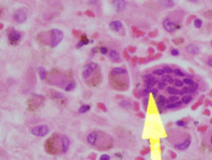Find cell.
<instances>
[{"mask_svg":"<svg viewBox=\"0 0 212 160\" xmlns=\"http://www.w3.org/2000/svg\"><path fill=\"white\" fill-rule=\"evenodd\" d=\"M147 105H148V96L147 98H144V106H145V109L147 108Z\"/></svg>","mask_w":212,"mask_h":160,"instance_id":"46","label":"cell"},{"mask_svg":"<svg viewBox=\"0 0 212 160\" xmlns=\"http://www.w3.org/2000/svg\"><path fill=\"white\" fill-rule=\"evenodd\" d=\"M180 100H181L182 105H188V104H191L192 102H194V95H191V94L183 95V96H182Z\"/></svg>","mask_w":212,"mask_h":160,"instance_id":"17","label":"cell"},{"mask_svg":"<svg viewBox=\"0 0 212 160\" xmlns=\"http://www.w3.org/2000/svg\"><path fill=\"white\" fill-rule=\"evenodd\" d=\"M156 88H157L159 90H165V89L167 88V84L164 82V80H159V83L156 84Z\"/></svg>","mask_w":212,"mask_h":160,"instance_id":"35","label":"cell"},{"mask_svg":"<svg viewBox=\"0 0 212 160\" xmlns=\"http://www.w3.org/2000/svg\"><path fill=\"white\" fill-rule=\"evenodd\" d=\"M188 2H191V3H197L199 0H188Z\"/></svg>","mask_w":212,"mask_h":160,"instance_id":"52","label":"cell"},{"mask_svg":"<svg viewBox=\"0 0 212 160\" xmlns=\"http://www.w3.org/2000/svg\"><path fill=\"white\" fill-rule=\"evenodd\" d=\"M49 133V126L48 125H36L31 129V134L35 135V136H45L46 134Z\"/></svg>","mask_w":212,"mask_h":160,"instance_id":"6","label":"cell"},{"mask_svg":"<svg viewBox=\"0 0 212 160\" xmlns=\"http://www.w3.org/2000/svg\"><path fill=\"white\" fill-rule=\"evenodd\" d=\"M121 108H124V109H129V108H131L132 106V104H131V102L130 100H127V99H125V100H122V102H120V104H119Z\"/></svg>","mask_w":212,"mask_h":160,"instance_id":"28","label":"cell"},{"mask_svg":"<svg viewBox=\"0 0 212 160\" xmlns=\"http://www.w3.org/2000/svg\"><path fill=\"white\" fill-rule=\"evenodd\" d=\"M115 155H116L118 158H122V155H121V154H119V153H116V154H115Z\"/></svg>","mask_w":212,"mask_h":160,"instance_id":"51","label":"cell"},{"mask_svg":"<svg viewBox=\"0 0 212 160\" xmlns=\"http://www.w3.org/2000/svg\"><path fill=\"white\" fill-rule=\"evenodd\" d=\"M90 43V40L87 39V36L86 35H81V39H80V42L76 44V48H81V46H84V45H86V44H89Z\"/></svg>","mask_w":212,"mask_h":160,"instance_id":"21","label":"cell"},{"mask_svg":"<svg viewBox=\"0 0 212 160\" xmlns=\"http://www.w3.org/2000/svg\"><path fill=\"white\" fill-rule=\"evenodd\" d=\"M37 73H39V76L41 80H46V70L44 68H39L37 69Z\"/></svg>","mask_w":212,"mask_h":160,"instance_id":"34","label":"cell"},{"mask_svg":"<svg viewBox=\"0 0 212 160\" xmlns=\"http://www.w3.org/2000/svg\"><path fill=\"white\" fill-rule=\"evenodd\" d=\"M182 106V103H181V100L180 102H176V103H170L165 106V110H173V109H180Z\"/></svg>","mask_w":212,"mask_h":160,"instance_id":"19","label":"cell"},{"mask_svg":"<svg viewBox=\"0 0 212 160\" xmlns=\"http://www.w3.org/2000/svg\"><path fill=\"white\" fill-rule=\"evenodd\" d=\"M190 145H191V136L186 135L183 139L180 140L179 143L173 144V148H175L176 150H179V151H185V150H187L190 148Z\"/></svg>","mask_w":212,"mask_h":160,"instance_id":"4","label":"cell"},{"mask_svg":"<svg viewBox=\"0 0 212 160\" xmlns=\"http://www.w3.org/2000/svg\"><path fill=\"white\" fill-rule=\"evenodd\" d=\"M109 28L112 30V31H121L124 25L122 23L120 22V20H112V22L109 24Z\"/></svg>","mask_w":212,"mask_h":160,"instance_id":"12","label":"cell"},{"mask_svg":"<svg viewBox=\"0 0 212 160\" xmlns=\"http://www.w3.org/2000/svg\"><path fill=\"white\" fill-rule=\"evenodd\" d=\"M165 91L168 94V95H179V89L177 88H175L173 85H167V88L165 89Z\"/></svg>","mask_w":212,"mask_h":160,"instance_id":"20","label":"cell"},{"mask_svg":"<svg viewBox=\"0 0 212 160\" xmlns=\"http://www.w3.org/2000/svg\"><path fill=\"white\" fill-rule=\"evenodd\" d=\"M170 53H171L172 56H179V55H180V50L176 49V48H172V49L170 50Z\"/></svg>","mask_w":212,"mask_h":160,"instance_id":"42","label":"cell"},{"mask_svg":"<svg viewBox=\"0 0 212 160\" xmlns=\"http://www.w3.org/2000/svg\"><path fill=\"white\" fill-rule=\"evenodd\" d=\"M182 82H183L185 86H191L192 84L195 83V80H194V78H192L191 75H187L186 78H183V79H182Z\"/></svg>","mask_w":212,"mask_h":160,"instance_id":"23","label":"cell"},{"mask_svg":"<svg viewBox=\"0 0 212 160\" xmlns=\"http://www.w3.org/2000/svg\"><path fill=\"white\" fill-rule=\"evenodd\" d=\"M112 6L116 11H124L126 9L125 0H112Z\"/></svg>","mask_w":212,"mask_h":160,"instance_id":"10","label":"cell"},{"mask_svg":"<svg viewBox=\"0 0 212 160\" xmlns=\"http://www.w3.org/2000/svg\"><path fill=\"white\" fill-rule=\"evenodd\" d=\"M203 15H205V16H207V18H210V19H212V11H207V13H203Z\"/></svg>","mask_w":212,"mask_h":160,"instance_id":"47","label":"cell"},{"mask_svg":"<svg viewBox=\"0 0 212 160\" xmlns=\"http://www.w3.org/2000/svg\"><path fill=\"white\" fill-rule=\"evenodd\" d=\"M155 102H156V106H157V109H159V111L160 113H162L164 110H165V106L167 105V98L165 96V95H159L156 99H155Z\"/></svg>","mask_w":212,"mask_h":160,"instance_id":"8","label":"cell"},{"mask_svg":"<svg viewBox=\"0 0 212 160\" xmlns=\"http://www.w3.org/2000/svg\"><path fill=\"white\" fill-rule=\"evenodd\" d=\"M144 82L145 83H159V79H156L153 74H145L144 75Z\"/></svg>","mask_w":212,"mask_h":160,"instance_id":"18","label":"cell"},{"mask_svg":"<svg viewBox=\"0 0 212 160\" xmlns=\"http://www.w3.org/2000/svg\"><path fill=\"white\" fill-rule=\"evenodd\" d=\"M57 135H54L51 136L50 139H48V142L45 143V149L49 154H57L59 151H61V140H59L57 143Z\"/></svg>","mask_w":212,"mask_h":160,"instance_id":"1","label":"cell"},{"mask_svg":"<svg viewBox=\"0 0 212 160\" xmlns=\"http://www.w3.org/2000/svg\"><path fill=\"white\" fill-rule=\"evenodd\" d=\"M75 88H76V83H75L74 80H72V82H70V83H69V84L65 86V90H66V91H72Z\"/></svg>","mask_w":212,"mask_h":160,"instance_id":"36","label":"cell"},{"mask_svg":"<svg viewBox=\"0 0 212 160\" xmlns=\"http://www.w3.org/2000/svg\"><path fill=\"white\" fill-rule=\"evenodd\" d=\"M161 80H164V82L166 83V84H173V82H175V78H173L172 75H170V74H165L164 76H162V79Z\"/></svg>","mask_w":212,"mask_h":160,"instance_id":"22","label":"cell"},{"mask_svg":"<svg viewBox=\"0 0 212 160\" xmlns=\"http://www.w3.org/2000/svg\"><path fill=\"white\" fill-rule=\"evenodd\" d=\"M98 3V0H89V4L90 5H94V4H96Z\"/></svg>","mask_w":212,"mask_h":160,"instance_id":"49","label":"cell"},{"mask_svg":"<svg viewBox=\"0 0 212 160\" xmlns=\"http://www.w3.org/2000/svg\"><path fill=\"white\" fill-rule=\"evenodd\" d=\"M173 43L175 44H181L182 43V39L180 38V39H173Z\"/></svg>","mask_w":212,"mask_h":160,"instance_id":"48","label":"cell"},{"mask_svg":"<svg viewBox=\"0 0 212 160\" xmlns=\"http://www.w3.org/2000/svg\"><path fill=\"white\" fill-rule=\"evenodd\" d=\"M187 94H191L190 86H183V88H182V89H180V91H179V95H181V96L187 95Z\"/></svg>","mask_w":212,"mask_h":160,"instance_id":"33","label":"cell"},{"mask_svg":"<svg viewBox=\"0 0 212 160\" xmlns=\"http://www.w3.org/2000/svg\"><path fill=\"white\" fill-rule=\"evenodd\" d=\"M210 144H211V146H212V134H211V136H210Z\"/></svg>","mask_w":212,"mask_h":160,"instance_id":"50","label":"cell"},{"mask_svg":"<svg viewBox=\"0 0 212 160\" xmlns=\"http://www.w3.org/2000/svg\"><path fill=\"white\" fill-rule=\"evenodd\" d=\"M60 140H61V153H66L70 146V139L67 136L63 135V136H60Z\"/></svg>","mask_w":212,"mask_h":160,"instance_id":"13","label":"cell"},{"mask_svg":"<svg viewBox=\"0 0 212 160\" xmlns=\"http://www.w3.org/2000/svg\"><path fill=\"white\" fill-rule=\"evenodd\" d=\"M13 18L16 23L19 24H23L25 20H26V11L24 9H17L14 14H13Z\"/></svg>","mask_w":212,"mask_h":160,"instance_id":"7","label":"cell"},{"mask_svg":"<svg viewBox=\"0 0 212 160\" xmlns=\"http://www.w3.org/2000/svg\"><path fill=\"white\" fill-rule=\"evenodd\" d=\"M211 46H212V40H211Z\"/></svg>","mask_w":212,"mask_h":160,"instance_id":"53","label":"cell"},{"mask_svg":"<svg viewBox=\"0 0 212 160\" xmlns=\"http://www.w3.org/2000/svg\"><path fill=\"white\" fill-rule=\"evenodd\" d=\"M185 50H186V53H188L191 55H197V54H200V48L196 44H187L185 46Z\"/></svg>","mask_w":212,"mask_h":160,"instance_id":"11","label":"cell"},{"mask_svg":"<svg viewBox=\"0 0 212 160\" xmlns=\"http://www.w3.org/2000/svg\"><path fill=\"white\" fill-rule=\"evenodd\" d=\"M206 64H207L210 68H212V55H211V56H208V58L206 59Z\"/></svg>","mask_w":212,"mask_h":160,"instance_id":"44","label":"cell"},{"mask_svg":"<svg viewBox=\"0 0 212 160\" xmlns=\"http://www.w3.org/2000/svg\"><path fill=\"white\" fill-rule=\"evenodd\" d=\"M176 126H179V128H187L188 126V122H187L186 119L177 120V122H176Z\"/></svg>","mask_w":212,"mask_h":160,"instance_id":"26","label":"cell"},{"mask_svg":"<svg viewBox=\"0 0 212 160\" xmlns=\"http://www.w3.org/2000/svg\"><path fill=\"white\" fill-rule=\"evenodd\" d=\"M90 109H91V106L87 105V104H86V105H81V106L79 108V113H80V114H85V113H87Z\"/></svg>","mask_w":212,"mask_h":160,"instance_id":"38","label":"cell"},{"mask_svg":"<svg viewBox=\"0 0 212 160\" xmlns=\"http://www.w3.org/2000/svg\"><path fill=\"white\" fill-rule=\"evenodd\" d=\"M173 74H175V75H176L177 78H180V79H181V78L183 79V78H186V76H187V74H186V73H185L183 70L179 69V68H176V69H173Z\"/></svg>","mask_w":212,"mask_h":160,"instance_id":"25","label":"cell"},{"mask_svg":"<svg viewBox=\"0 0 212 160\" xmlns=\"http://www.w3.org/2000/svg\"><path fill=\"white\" fill-rule=\"evenodd\" d=\"M99 51H100V54H102V55H107L109 51H110V49L106 48V46H100V48H99Z\"/></svg>","mask_w":212,"mask_h":160,"instance_id":"40","label":"cell"},{"mask_svg":"<svg viewBox=\"0 0 212 160\" xmlns=\"http://www.w3.org/2000/svg\"><path fill=\"white\" fill-rule=\"evenodd\" d=\"M176 102H180V96L179 95H168V98H167V104H170V103H176Z\"/></svg>","mask_w":212,"mask_h":160,"instance_id":"29","label":"cell"},{"mask_svg":"<svg viewBox=\"0 0 212 160\" xmlns=\"http://www.w3.org/2000/svg\"><path fill=\"white\" fill-rule=\"evenodd\" d=\"M202 25H203V22H202V19H200V18H196V19L194 20V26H195L196 29H201V28H202Z\"/></svg>","mask_w":212,"mask_h":160,"instance_id":"30","label":"cell"},{"mask_svg":"<svg viewBox=\"0 0 212 160\" xmlns=\"http://www.w3.org/2000/svg\"><path fill=\"white\" fill-rule=\"evenodd\" d=\"M92 70H90V69H87V68H84V70H83V78L85 79V80H89V78L92 75Z\"/></svg>","mask_w":212,"mask_h":160,"instance_id":"27","label":"cell"},{"mask_svg":"<svg viewBox=\"0 0 212 160\" xmlns=\"http://www.w3.org/2000/svg\"><path fill=\"white\" fill-rule=\"evenodd\" d=\"M99 160H110V155H109V154H102V155L99 158Z\"/></svg>","mask_w":212,"mask_h":160,"instance_id":"45","label":"cell"},{"mask_svg":"<svg viewBox=\"0 0 212 160\" xmlns=\"http://www.w3.org/2000/svg\"><path fill=\"white\" fill-rule=\"evenodd\" d=\"M175 88H177L179 90L180 89H182L183 86H185V84H183V82H182V79H180V78H176L175 79V82H173V84H172Z\"/></svg>","mask_w":212,"mask_h":160,"instance_id":"24","label":"cell"},{"mask_svg":"<svg viewBox=\"0 0 212 160\" xmlns=\"http://www.w3.org/2000/svg\"><path fill=\"white\" fill-rule=\"evenodd\" d=\"M8 39H9L10 44H17L19 42H20V39H21V34L19 31H16V30H11L8 34Z\"/></svg>","mask_w":212,"mask_h":160,"instance_id":"9","label":"cell"},{"mask_svg":"<svg viewBox=\"0 0 212 160\" xmlns=\"http://www.w3.org/2000/svg\"><path fill=\"white\" fill-rule=\"evenodd\" d=\"M162 69H164L165 74H170V75H172V74H173V68H172V66H170V65H164V66H162Z\"/></svg>","mask_w":212,"mask_h":160,"instance_id":"39","label":"cell"},{"mask_svg":"<svg viewBox=\"0 0 212 160\" xmlns=\"http://www.w3.org/2000/svg\"><path fill=\"white\" fill-rule=\"evenodd\" d=\"M159 4L164 8H167V9H172L175 6V2H173V0H159Z\"/></svg>","mask_w":212,"mask_h":160,"instance_id":"16","label":"cell"},{"mask_svg":"<svg viewBox=\"0 0 212 160\" xmlns=\"http://www.w3.org/2000/svg\"><path fill=\"white\" fill-rule=\"evenodd\" d=\"M152 74L155 75V76H161V78H162V76L165 75V71H164L162 68H160V69H155V70L152 71Z\"/></svg>","mask_w":212,"mask_h":160,"instance_id":"37","label":"cell"},{"mask_svg":"<svg viewBox=\"0 0 212 160\" xmlns=\"http://www.w3.org/2000/svg\"><path fill=\"white\" fill-rule=\"evenodd\" d=\"M100 135H101V133H100V131H98V130H94V131L89 133V135H87V138H86V140H87V144H89V145H91V146H96V145L99 144Z\"/></svg>","mask_w":212,"mask_h":160,"instance_id":"5","label":"cell"},{"mask_svg":"<svg viewBox=\"0 0 212 160\" xmlns=\"http://www.w3.org/2000/svg\"><path fill=\"white\" fill-rule=\"evenodd\" d=\"M85 68H87V69H90V70H92V71H96V70L99 69V65L96 64V63H94V62H91V63L86 64V65H85Z\"/></svg>","mask_w":212,"mask_h":160,"instance_id":"31","label":"cell"},{"mask_svg":"<svg viewBox=\"0 0 212 160\" xmlns=\"http://www.w3.org/2000/svg\"><path fill=\"white\" fill-rule=\"evenodd\" d=\"M107 55H109L110 60H112L114 63H119V62H120V59H121L119 51H118V50H115V49H110V51H109Z\"/></svg>","mask_w":212,"mask_h":160,"instance_id":"14","label":"cell"},{"mask_svg":"<svg viewBox=\"0 0 212 160\" xmlns=\"http://www.w3.org/2000/svg\"><path fill=\"white\" fill-rule=\"evenodd\" d=\"M199 89H200V85H199V83H194V84H192L191 86H190V90H191V95L192 94H195V93H197L199 91Z\"/></svg>","mask_w":212,"mask_h":160,"instance_id":"32","label":"cell"},{"mask_svg":"<svg viewBox=\"0 0 212 160\" xmlns=\"http://www.w3.org/2000/svg\"><path fill=\"white\" fill-rule=\"evenodd\" d=\"M111 76L114 78V76H124V75H127V70L125 69V68H114L112 70H111Z\"/></svg>","mask_w":212,"mask_h":160,"instance_id":"15","label":"cell"},{"mask_svg":"<svg viewBox=\"0 0 212 160\" xmlns=\"http://www.w3.org/2000/svg\"><path fill=\"white\" fill-rule=\"evenodd\" d=\"M52 98L54 99H64L63 94H60V93H52Z\"/></svg>","mask_w":212,"mask_h":160,"instance_id":"43","label":"cell"},{"mask_svg":"<svg viewBox=\"0 0 212 160\" xmlns=\"http://www.w3.org/2000/svg\"><path fill=\"white\" fill-rule=\"evenodd\" d=\"M63 38H64V34H63L61 30H59V29H52L50 31V45L52 48L56 46V45H59L60 42L63 40Z\"/></svg>","mask_w":212,"mask_h":160,"instance_id":"2","label":"cell"},{"mask_svg":"<svg viewBox=\"0 0 212 160\" xmlns=\"http://www.w3.org/2000/svg\"><path fill=\"white\" fill-rule=\"evenodd\" d=\"M162 26H164V29H165L167 33H175L176 30H180V29H181V25H180L179 23H175V22H173V20H171L170 18L164 19Z\"/></svg>","mask_w":212,"mask_h":160,"instance_id":"3","label":"cell"},{"mask_svg":"<svg viewBox=\"0 0 212 160\" xmlns=\"http://www.w3.org/2000/svg\"><path fill=\"white\" fill-rule=\"evenodd\" d=\"M159 91H160V90H159L157 88H153V89H151V95H152V98H153V99H156V98L160 95V94H159Z\"/></svg>","mask_w":212,"mask_h":160,"instance_id":"41","label":"cell"}]
</instances>
